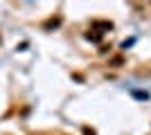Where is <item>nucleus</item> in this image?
I'll return each mask as SVG.
<instances>
[]
</instances>
